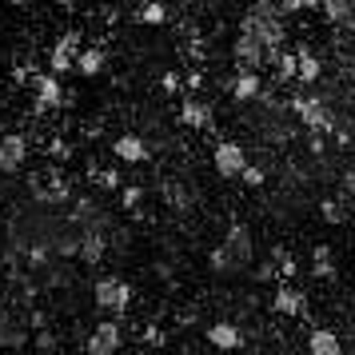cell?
Here are the masks:
<instances>
[{"mask_svg": "<svg viewBox=\"0 0 355 355\" xmlns=\"http://www.w3.org/2000/svg\"><path fill=\"white\" fill-rule=\"evenodd\" d=\"M259 92H263V80H259L256 68H236V76H232V100L236 104H256Z\"/></svg>", "mask_w": 355, "mask_h": 355, "instance_id": "12", "label": "cell"}, {"mask_svg": "<svg viewBox=\"0 0 355 355\" xmlns=\"http://www.w3.org/2000/svg\"><path fill=\"white\" fill-rule=\"evenodd\" d=\"M112 156L120 164H148L152 160V148H148L144 136H136V132H120L112 140Z\"/></svg>", "mask_w": 355, "mask_h": 355, "instance_id": "8", "label": "cell"}, {"mask_svg": "<svg viewBox=\"0 0 355 355\" xmlns=\"http://www.w3.org/2000/svg\"><path fill=\"white\" fill-rule=\"evenodd\" d=\"M307 352L311 355H339L343 352V339H339L331 327H311V336H307Z\"/></svg>", "mask_w": 355, "mask_h": 355, "instance_id": "14", "label": "cell"}, {"mask_svg": "<svg viewBox=\"0 0 355 355\" xmlns=\"http://www.w3.org/2000/svg\"><path fill=\"white\" fill-rule=\"evenodd\" d=\"M80 33H64L56 44H52L49 52V72H56V76H64V72H72L76 68V56H80Z\"/></svg>", "mask_w": 355, "mask_h": 355, "instance_id": "6", "label": "cell"}, {"mask_svg": "<svg viewBox=\"0 0 355 355\" xmlns=\"http://www.w3.org/2000/svg\"><path fill=\"white\" fill-rule=\"evenodd\" d=\"M311 275H315V279H331V275H336V256H331V248H315V252H311Z\"/></svg>", "mask_w": 355, "mask_h": 355, "instance_id": "17", "label": "cell"}, {"mask_svg": "<svg viewBox=\"0 0 355 355\" xmlns=\"http://www.w3.org/2000/svg\"><path fill=\"white\" fill-rule=\"evenodd\" d=\"M272 311H275V315H284V320H300V315L307 311V295L300 288L284 284V288L272 291Z\"/></svg>", "mask_w": 355, "mask_h": 355, "instance_id": "11", "label": "cell"}, {"mask_svg": "<svg viewBox=\"0 0 355 355\" xmlns=\"http://www.w3.org/2000/svg\"><path fill=\"white\" fill-rule=\"evenodd\" d=\"M160 88L168 92V96H180V76H176V72H164V76H160Z\"/></svg>", "mask_w": 355, "mask_h": 355, "instance_id": "20", "label": "cell"}, {"mask_svg": "<svg viewBox=\"0 0 355 355\" xmlns=\"http://www.w3.org/2000/svg\"><path fill=\"white\" fill-rule=\"evenodd\" d=\"M211 164H216V172L224 180H240V172L248 168V152L236 140H220V144L211 148Z\"/></svg>", "mask_w": 355, "mask_h": 355, "instance_id": "4", "label": "cell"}, {"mask_svg": "<svg viewBox=\"0 0 355 355\" xmlns=\"http://www.w3.org/2000/svg\"><path fill=\"white\" fill-rule=\"evenodd\" d=\"M204 339H208L211 347H220V352H236V347H243V343H248V336L240 331V323H232V320H216V323H208Z\"/></svg>", "mask_w": 355, "mask_h": 355, "instance_id": "10", "label": "cell"}, {"mask_svg": "<svg viewBox=\"0 0 355 355\" xmlns=\"http://www.w3.org/2000/svg\"><path fill=\"white\" fill-rule=\"evenodd\" d=\"M284 12H300V8H307V0H275Z\"/></svg>", "mask_w": 355, "mask_h": 355, "instance_id": "23", "label": "cell"}, {"mask_svg": "<svg viewBox=\"0 0 355 355\" xmlns=\"http://www.w3.org/2000/svg\"><path fill=\"white\" fill-rule=\"evenodd\" d=\"M320 211L327 216V220H343V208H339L336 200H323V204H320Z\"/></svg>", "mask_w": 355, "mask_h": 355, "instance_id": "22", "label": "cell"}, {"mask_svg": "<svg viewBox=\"0 0 355 355\" xmlns=\"http://www.w3.org/2000/svg\"><path fill=\"white\" fill-rule=\"evenodd\" d=\"M120 200H124V208H136V204L144 200V188H124V192H120Z\"/></svg>", "mask_w": 355, "mask_h": 355, "instance_id": "21", "label": "cell"}, {"mask_svg": "<svg viewBox=\"0 0 355 355\" xmlns=\"http://www.w3.org/2000/svg\"><path fill=\"white\" fill-rule=\"evenodd\" d=\"M33 104L36 112H52V108H64V104H72V92H64V84H60V76L56 72H40V76H33Z\"/></svg>", "mask_w": 355, "mask_h": 355, "instance_id": "3", "label": "cell"}, {"mask_svg": "<svg viewBox=\"0 0 355 355\" xmlns=\"http://www.w3.org/2000/svg\"><path fill=\"white\" fill-rule=\"evenodd\" d=\"M256 259V243H252V232L243 224H232L227 227V240L211 252V272L216 275H240L252 268Z\"/></svg>", "mask_w": 355, "mask_h": 355, "instance_id": "1", "label": "cell"}, {"mask_svg": "<svg viewBox=\"0 0 355 355\" xmlns=\"http://www.w3.org/2000/svg\"><path fill=\"white\" fill-rule=\"evenodd\" d=\"M252 4H259V0H252Z\"/></svg>", "mask_w": 355, "mask_h": 355, "instance_id": "24", "label": "cell"}, {"mask_svg": "<svg viewBox=\"0 0 355 355\" xmlns=\"http://www.w3.org/2000/svg\"><path fill=\"white\" fill-rule=\"evenodd\" d=\"M28 136L24 132H4L0 136V172H20L28 164Z\"/></svg>", "mask_w": 355, "mask_h": 355, "instance_id": "5", "label": "cell"}, {"mask_svg": "<svg viewBox=\"0 0 355 355\" xmlns=\"http://www.w3.org/2000/svg\"><path fill=\"white\" fill-rule=\"evenodd\" d=\"M84 347H88L92 355H112V352H120V347H124V331H120V323H116V320L96 323V331L84 339Z\"/></svg>", "mask_w": 355, "mask_h": 355, "instance_id": "9", "label": "cell"}, {"mask_svg": "<svg viewBox=\"0 0 355 355\" xmlns=\"http://www.w3.org/2000/svg\"><path fill=\"white\" fill-rule=\"evenodd\" d=\"M240 180H243V184H252V188H259V184L268 180V172H263V168H256V164H248V168L240 172Z\"/></svg>", "mask_w": 355, "mask_h": 355, "instance_id": "19", "label": "cell"}, {"mask_svg": "<svg viewBox=\"0 0 355 355\" xmlns=\"http://www.w3.org/2000/svg\"><path fill=\"white\" fill-rule=\"evenodd\" d=\"M295 80L300 84H320L323 80V60L315 52L295 49Z\"/></svg>", "mask_w": 355, "mask_h": 355, "instance_id": "13", "label": "cell"}, {"mask_svg": "<svg viewBox=\"0 0 355 355\" xmlns=\"http://www.w3.org/2000/svg\"><path fill=\"white\" fill-rule=\"evenodd\" d=\"M92 300H96V307L108 311L112 320H124V311L132 307V288L120 275H104V279H96V288H92Z\"/></svg>", "mask_w": 355, "mask_h": 355, "instance_id": "2", "label": "cell"}, {"mask_svg": "<svg viewBox=\"0 0 355 355\" xmlns=\"http://www.w3.org/2000/svg\"><path fill=\"white\" fill-rule=\"evenodd\" d=\"M92 184L104 188V192H112V188H120V172L116 168H92Z\"/></svg>", "mask_w": 355, "mask_h": 355, "instance_id": "18", "label": "cell"}, {"mask_svg": "<svg viewBox=\"0 0 355 355\" xmlns=\"http://www.w3.org/2000/svg\"><path fill=\"white\" fill-rule=\"evenodd\" d=\"M211 104L200 96H180V124L188 132H208L211 128Z\"/></svg>", "mask_w": 355, "mask_h": 355, "instance_id": "7", "label": "cell"}, {"mask_svg": "<svg viewBox=\"0 0 355 355\" xmlns=\"http://www.w3.org/2000/svg\"><path fill=\"white\" fill-rule=\"evenodd\" d=\"M136 20H140V24H148V28H160L164 20H168V8H164L160 0H144V4L136 8Z\"/></svg>", "mask_w": 355, "mask_h": 355, "instance_id": "16", "label": "cell"}, {"mask_svg": "<svg viewBox=\"0 0 355 355\" xmlns=\"http://www.w3.org/2000/svg\"><path fill=\"white\" fill-rule=\"evenodd\" d=\"M104 68H108L104 49H80V56H76V68H72V72H80V76H88V80H96Z\"/></svg>", "mask_w": 355, "mask_h": 355, "instance_id": "15", "label": "cell"}]
</instances>
